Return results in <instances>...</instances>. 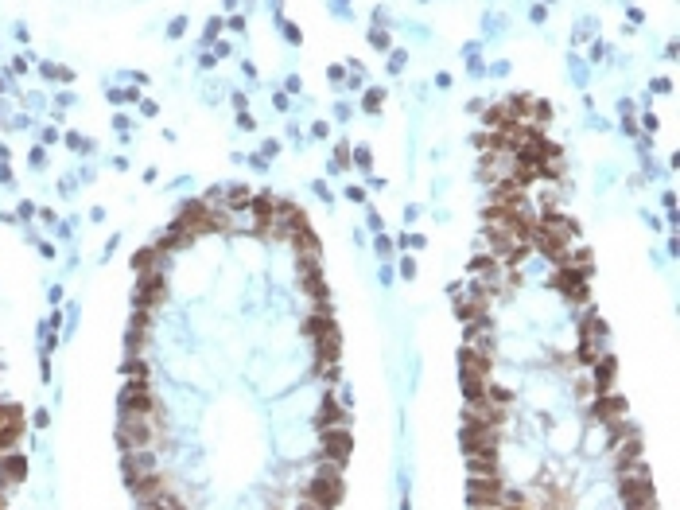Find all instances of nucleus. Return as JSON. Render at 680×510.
I'll list each match as a JSON object with an SVG mask.
<instances>
[{
	"mask_svg": "<svg viewBox=\"0 0 680 510\" xmlns=\"http://www.w3.org/2000/svg\"><path fill=\"white\" fill-rule=\"evenodd\" d=\"M307 495L315 507H338L342 502V495H347V487H342V475H338V463L327 460V467H323L315 479H311L307 487Z\"/></svg>",
	"mask_w": 680,
	"mask_h": 510,
	"instance_id": "nucleus-1",
	"label": "nucleus"
},
{
	"mask_svg": "<svg viewBox=\"0 0 680 510\" xmlns=\"http://www.w3.org/2000/svg\"><path fill=\"white\" fill-rule=\"evenodd\" d=\"M466 502L470 507H501V475H470Z\"/></svg>",
	"mask_w": 680,
	"mask_h": 510,
	"instance_id": "nucleus-2",
	"label": "nucleus"
},
{
	"mask_svg": "<svg viewBox=\"0 0 680 510\" xmlns=\"http://www.w3.org/2000/svg\"><path fill=\"white\" fill-rule=\"evenodd\" d=\"M463 452L466 456H498V428L463 425Z\"/></svg>",
	"mask_w": 680,
	"mask_h": 510,
	"instance_id": "nucleus-3",
	"label": "nucleus"
},
{
	"mask_svg": "<svg viewBox=\"0 0 680 510\" xmlns=\"http://www.w3.org/2000/svg\"><path fill=\"white\" fill-rule=\"evenodd\" d=\"M164 296H167L164 277H160V273H144L140 284H136V308H140V312H152V308L164 304Z\"/></svg>",
	"mask_w": 680,
	"mask_h": 510,
	"instance_id": "nucleus-4",
	"label": "nucleus"
},
{
	"mask_svg": "<svg viewBox=\"0 0 680 510\" xmlns=\"http://www.w3.org/2000/svg\"><path fill=\"white\" fill-rule=\"evenodd\" d=\"M20 437H24V413H20V405H0V452L16 448Z\"/></svg>",
	"mask_w": 680,
	"mask_h": 510,
	"instance_id": "nucleus-5",
	"label": "nucleus"
},
{
	"mask_svg": "<svg viewBox=\"0 0 680 510\" xmlns=\"http://www.w3.org/2000/svg\"><path fill=\"white\" fill-rule=\"evenodd\" d=\"M587 269H568V265H560L556 273H552V289L556 292H564V296H572V300H583L587 296Z\"/></svg>",
	"mask_w": 680,
	"mask_h": 510,
	"instance_id": "nucleus-6",
	"label": "nucleus"
},
{
	"mask_svg": "<svg viewBox=\"0 0 680 510\" xmlns=\"http://www.w3.org/2000/svg\"><path fill=\"white\" fill-rule=\"evenodd\" d=\"M319 444H323V456L331 463H347V456H350V433L347 428H327Z\"/></svg>",
	"mask_w": 680,
	"mask_h": 510,
	"instance_id": "nucleus-7",
	"label": "nucleus"
},
{
	"mask_svg": "<svg viewBox=\"0 0 680 510\" xmlns=\"http://www.w3.org/2000/svg\"><path fill=\"white\" fill-rule=\"evenodd\" d=\"M24 475H27V460L24 456H8V460L0 463V487L8 491V487L16 483H24Z\"/></svg>",
	"mask_w": 680,
	"mask_h": 510,
	"instance_id": "nucleus-8",
	"label": "nucleus"
},
{
	"mask_svg": "<svg viewBox=\"0 0 680 510\" xmlns=\"http://www.w3.org/2000/svg\"><path fill=\"white\" fill-rule=\"evenodd\" d=\"M459 366H463L466 374H482L486 378L490 359H486V351H478V347H463V351H459Z\"/></svg>",
	"mask_w": 680,
	"mask_h": 510,
	"instance_id": "nucleus-9",
	"label": "nucleus"
},
{
	"mask_svg": "<svg viewBox=\"0 0 680 510\" xmlns=\"http://www.w3.org/2000/svg\"><path fill=\"white\" fill-rule=\"evenodd\" d=\"M303 331H307L311 339H323V335H331V331H334L331 308L323 304V308H319V316H307V319H303Z\"/></svg>",
	"mask_w": 680,
	"mask_h": 510,
	"instance_id": "nucleus-10",
	"label": "nucleus"
},
{
	"mask_svg": "<svg viewBox=\"0 0 680 510\" xmlns=\"http://www.w3.org/2000/svg\"><path fill=\"white\" fill-rule=\"evenodd\" d=\"M626 413V401L622 398H599L595 405H591V417H599V421H614V417Z\"/></svg>",
	"mask_w": 680,
	"mask_h": 510,
	"instance_id": "nucleus-11",
	"label": "nucleus"
},
{
	"mask_svg": "<svg viewBox=\"0 0 680 510\" xmlns=\"http://www.w3.org/2000/svg\"><path fill=\"white\" fill-rule=\"evenodd\" d=\"M595 382H599V389H610V382H614V359H603V363H599Z\"/></svg>",
	"mask_w": 680,
	"mask_h": 510,
	"instance_id": "nucleus-12",
	"label": "nucleus"
},
{
	"mask_svg": "<svg viewBox=\"0 0 680 510\" xmlns=\"http://www.w3.org/2000/svg\"><path fill=\"white\" fill-rule=\"evenodd\" d=\"M229 207H234V210H245V207H249V187L234 183V187H229Z\"/></svg>",
	"mask_w": 680,
	"mask_h": 510,
	"instance_id": "nucleus-13",
	"label": "nucleus"
},
{
	"mask_svg": "<svg viewBox=\"0 0 680 510\" xmlns=\"http://www.w3.org/2000/svg\"><path fill=\"white\" fill-rule=\"evenodd\" d=\"M338 421H347V413H342L334 401H327V405H323V413H319V425H338Z\"/></svg>",
	"mask_w": 680,
	"mask_h": 510,
	"instance_id": "nucleus-14",
	"label": "nucleus"
},
{
	"mask_svg": "<svg viewBox=\"0 0 680 510\" xmlns=\"http://www.w3.org/2000/svg\"><path fill=\"white\" fill-rule=\"evenodd\" d=\"M463 393H466L470 401L482 398V374H466V370H463Z\"/></svg>",
	"mask_w": 680,
	"mask_h": 510,
	"instance_id": "nucleus-15",
	"label": "nucleus"
},
{
	"mask_svg": "<svg viewBox=\"0 0 680 510\" xmlns=\"http://www.w3.org/2000/svg\"><path fill=\"white\" fill-rule=\"evenodd\" d=\"M121 374H129V378H148V366H144L140 359H129V363H125V370H121Z\"/></svg>",
	"mask_w": 680,
	"mask_h": 510,
	"instance_id": "nucleus-16",
	"label": "nucleus"
},
{
	"mask_svg": "<svg viewBox=\"0 0 680 510\" xmlns=\"http://www.w3.org/2000/svg\"><path fill=\"white\" fill-rule=\"evenodd\" d=\"M381 101H385V90H377V86H373V90H370L366 97H362V106H366V110H377Z\"/></svg>",
	"mask_w": 680,
	"mask_h": 510,
	"instance_id": "nucleus-17",
	"label": "nucleus"
},
{
	"mask_svg": "<svg viewBox=\"0 0 680 510\" xmlns=\"http://www.w3.org/2000/svg\"><path fill=\"white\" fill-rule=\"evenodd\" d=\"M370 43L373 47H389V36L385 32H370Z\"/></svg>",
	"mask_w": 680,
	"mask_h": 510,
	"instance_id": "nucleus-18",
	"label": "nucleus"
},
{
	"mask_svg": "<svg viewBox=\"0 0 680 510\" xmlns=\"http://www.w3.org/2000/svg\"><path fill=\"white\" fill-rule=\"evenodd\" d=\"M284 36H288V43H299V27L296 24H284Z\"/></svg>",
	"mask_w": 680,
	"mask_h": 510,
	"instance_id": "nucleus-19",
	"label": "nucleus"
},
{
	"mask_svg": "<svg viewBox=\"0 0 680 510\" xmlns=\"http://www.w3.org/2000/svg\"><path fill=\"white\" fill-rule=\"evenodd\" d=\"M218 32H222V20H210V24H206V39H214Z\"/></svg>",
	"mask_w": 680,
	"mask_h": 510,
	"instance_id": "nucleus-20",
	"label": "nucleus"
},
{
	"mask_svg": "<svg viewBox=\"0 0 680 510\" xmlns=\"http://www.w3.org/2000/svg\"><path fill=\"white\" fill-rule=\"evenodd\" d=\"M354 160H358L362 168H366V164H370V148H358V152H354Z\"/></svg>",
	"mask_w": 680,
	"mask_h": 510,
	"instance_id": "nucleus-21",
	"label": "nucleus"
}]
</instances>
